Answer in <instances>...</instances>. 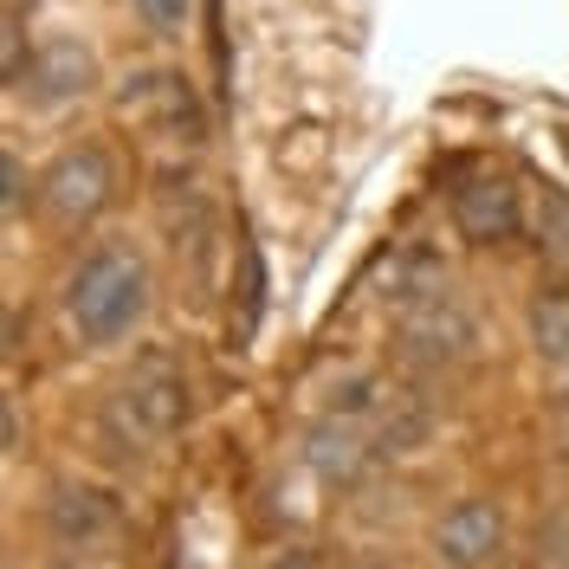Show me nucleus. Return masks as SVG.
Masks as SVG:
<instances>
[{
  "label": "nucleus",
  "instance_id": "obj_20",
  "mask_svg": "<svg viewBox=\"0 0 569 569\" xmlns=\"http://www.w3.org/2000/svg\"><path fill=\"white\" fill-rule=\"evenodd\" d=\"M46 569H84V563H78V557H52Z\"/></svg>",
  "mask_w": 569,
  "mask_h": 569
},
{
  "label": "nucleus",
  "instance_id": "obj_3",
  "mask_svg": "<svg viewBox=\"0 0 569 569\" xmlns=\"http://www.w3.org/2000/svg\"><path fill=\"white\" fill-rule=\"evenodd\" d=\"M110 408L123 415V427H130L137 440H176L181 427H188V415H194L181 356L162 350V343L137 350V362H130V376H123V389H117Z\"/></svg>",
  "mask_w": 569,
  "mask_h": 569
},
{
  "label": "nucleus",
  "instance_id": "obj_12",
  "mask_svg": "<svg viewBox=\"0 0 569 569\" xmlns=\"http://www.w3.org/2000/svg\"><path fill=\"white\" fill-rule=\"evenodd\" d=\"M525 337H531L537 362L569 382V298H557V291L531 298V311H525Z\"/></svg>",
  "mask_w": 569,
  "mask_h": 569
},
{
  "label": "nucleus",
  "instance_id": "obj_9",
  "mask_svg": "<svg viewBox=\"0 0 569 569\" xmlns=\"http://www.w3.org/2000/svg\"><path fill=\"white\" fill-rule=\"evenodd\" d=\"M305 466L318 472L323 486H356L362 479V466L376 460V440H369V427L356 421H337V415H318V421L305 427Z\"/></svg>",
  "mask_w": 569,
  "mask_h": 569
},
{
  "label": "nucleus",
  "instance_id": "obj_18",
  "mask_svg": "<svg viewBox=\"0 0 569 569\" xmlns=\"http://www.w3.org/2000/svg\"><path fill=\"white\" fill-rule=\"evenodd\" d=\"M0 427H7V460H13V453H20V401L0 408Z\"/></svg>",
  "mask_w": 569,
  "mask_h": 569
},
{
  "label": "nucleus",
  "instance_id": "obj_1",
  "mask_svg": "<svg viewBox=\"0 0 569 569\" xmlns=\"http://www.w3.org/2000/svg\"><path fill=\"white\" fill-rule=\"evenodd\" d=\"M156 305V272L130 240H98L71 266L66 291H59V311H66V330L84 343V350H117L130 343Z\"/></svg>",
  "mask_w": 569,
  "mask_h": 569
},
{
  "label": "nucleus",
  "instance_id": "obj_17",
  "mask_svg": "<svg viewBox=\"0 0 569 569\" xmlns=\"http://www.w3.org/2000/svg\"><path fill=\"white\" fill-rule=\"evenodd\" d=\"M266 569H323V563H318V550H305V543H298V550H279Z\"/></svg>",
  "mask_w": 569,
  "mask_h": 569
},
{
  "label": "nucleus",
  "instance_id": "obj_6",
  "mask_svg": "<svg viewBox=\"0 0 569 569\" xmlns=\"http://www.w3.org/2000/svg\"><path fill=\"white\" fill-rule=\"evenodd\" d=\"M98 84V52L78 33H46L39 39V59L27 71V104L33 110H66Z\"/></svg>",
  "mask_w": 569,
  "mask_h": 569
},
{
  "label": "nucleus",
  "instance_id": "obj_13",
  "mask_svg": "<svg viewBox=\"0 0 569 569\" xmlns=\"http://www.w3.org/2000/svg\"><path fill=\"white\" fill-rule=\"evenodd\" d=\"M531 227H537V247L550 252L557 266H569V188H537L531 201Z\"/></svg>",
  "mask_w": 569,
  "mask_h": 569
},
{
  "label": "nucleus",
  "instance_id": "obj_19",
  "mask_svg": "<svg viewBox=\"0 0 569 569\" xmlns=\"http://www.w3.org/2000/svg\"><path fill=\"white\" fill-rule=\"evenodd\" d=\"M343 569H395V563H389V557H350Z\"/></svg>",
  "mask_w": 569,
  "mask_h": 569
},
{
  "label": "nucleus",
  "instance_id": "obj_11",
  "mask_svg": "<svg viewBox=\"0 0 569 569\" xmlns=\"http://www.w3.org/2000/svg\"><path fill=\"white\" fill-rule=\"evenodd\" d=\"M369 440H376V460H415L427 440H433V401L415 389H389L382 415L369 427Z\"/></svg>",
  "mask_w": 569,
  "mask_h": 569
},
{
  "label": "nucleus",
  "instance_id": "obj_15",
  "mask_svg": "<svg viewBox=\"0 0 569 569\" xmlns=\"http://www.w3.org/2000/svg\"><path fill=\"white\" fill-rule=\"evenodd\" d=\"M27 201H39V176H27V162H20L13 149H0V220L20 227Z\"/></svg>",
  "mask_w": 569,
  "mask_h": 569
},
{
  "label": "nucleus",
  "instance_id": "obj_10",
  "mask_svg": "<svg viewBox=\"0 0 569 569\" xmlns=\"http://www.w3.org/2000/svg\"><path fill=\"white\" fill-rule=\"evenodd\" d=\"M117 525V511H110V498L98 486H78V479H59L52 498H46V531L59 537L66 550H91L98 537H110Z\"/></svg>",
  "mask_w": 569,
  "mask_h": 569
},
{
  "label": "nucleus",
  "instance_id": "obj_4",
  "mask_svg": "<svg viewBox=\"0 0 569 569\" xmlns=\"http://www.w3.org/2000/svg\"><path fill=\"white\" fill-rule=\"evenodd\" d=\"M110 201H117V162H110L104 142H66V149L39 169V213H46L59 233L91 227Z\"/></svg>",
  "mask_w": 569,
  "mask_h": 569
},
{
  "label": "nucleus",
  "instance_id": "obj_5",
  "mask_svg": "<svg viewBox=\"0 0 569 569\" xmlns=\"http://www.w3.org/2000/svg\"><path fill=\"white\" fill-rule=\"evenodd\" d=\"M505 550V505L486 492H466L433 525V563L440 569H492Z\"/></svg>",
  "mask_w": 569,
  "mask_h": 569
},
{
  "label": "nucleus",
  "instance_id": "obj_2",
  "mask_svg": "<svg viewBox=\"0 0 569 569\" xmlns=\"http://www.w3.org/2000/svg\"><path fill=\"white\" fill-rule=\"evenodd\" d=\"M395 356L421 376H453L479 356V318L453 291H433L421 305L395 311Z\"/></svg>",
  "mask_w": 569,
  "mask_h": 569
},
{
  "label": "nucleus",
  "instance_id": "obj_7",
  "mask_svg": "<svg viewBox=\"0 0 569 569\" xmlns=\"http://www.w3.org/2000/svg\"><path fill=\"white\" fill-rule=\"evenodd\" d=\"M453 227L472 247H498L525 227V194L511 176H466L453 188Z\"/></svg>",
  "mask_w": 569,
  "mask_h": 569
},
{
  "label": "nucleus",
  "instance_id": "obj_14",
  "mask_svg": "<svg viewBox=\"0 0 569 569\" xmlns=\"http://www.w3.org/2000/svg\"><path fill=\"white\" fill-rule=\"evenodd\" d=\"M33 59H39V46L27 39V7L7 0V33H0V78H7V91H27Z\"/></svg>",
  "mask_w": 569,
  "mask_h": 569
},
{
  "label": "nucleus",
  "instance_id": "obj_8",
  "mask_svg": "<svg viewBox=\"0 0 569 569\" xmlns=\"http://www.w3.org/2000/svg\"><path fill=\"white\" fill-rule=\"evenodd\" d=\"M123 110L137 117L149 137H162V142H194V137H201L194 91H188V78H176V71H142L137 84L123 91Z\"/></svg>",
  "mask_w": 569,
  "mask_h": 569
},
{
  "label": "nucleus",
  "instance_id": "obj_16",
  "mask_svg": "<svg viewBox=\"0 0 569 569\" xmlns=\"http://www.w3.org/2000/svg\"><path fill=\"white\" fill-rule=\"evenodd\" d=\"M130 13H137L156 39H181L188 20H194V0H130Z\"/></svg>",
  "mask_w": 569,
  "mask_h": 569
}]
</instances>
